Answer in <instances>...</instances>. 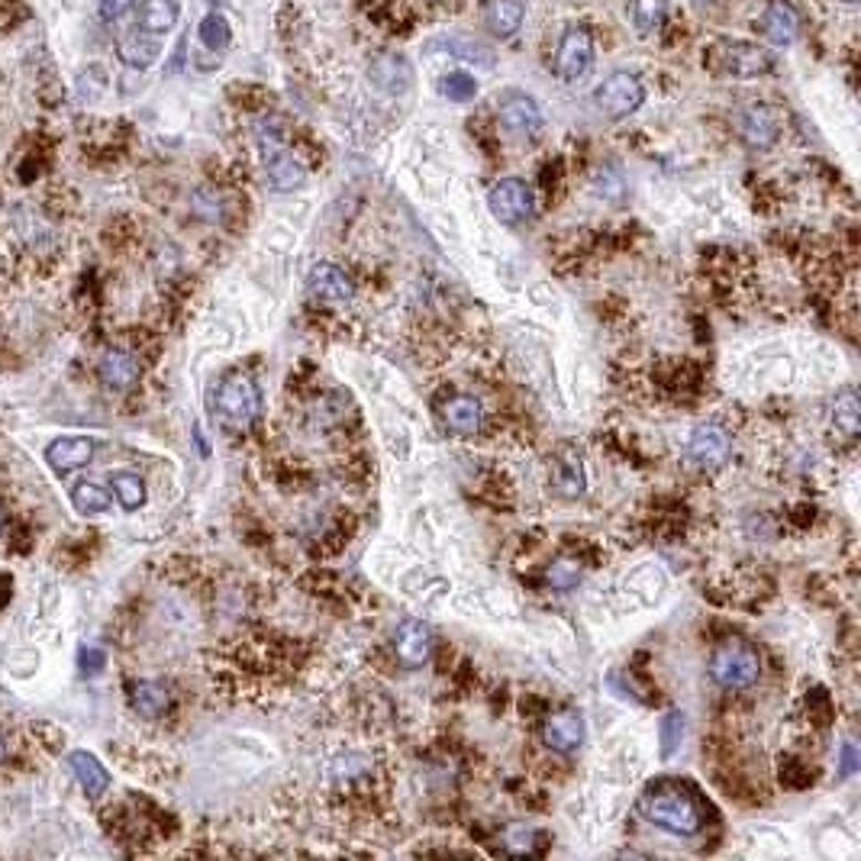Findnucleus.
I'll use <instances>...</instances> for the list:
<instances>
[{"mask_svg":"<svg viewBox=\"0 0 861 861\" xmlns=\"http://www.w3.org/2000/svg\"><path fill=\"white\" fill-rule=\"evenodd\" d=\"M643 817L658 826V829H668L675 836H697L700 826H703V817H700V807L697 800L690 797V790L665 781L658 787H648L643 804H639Z\"/></svg>","mask_w":861,"mask_h":861,"instance_id":"f257e3e1","label":"nucleus"},{"mask_svg":"<svg viewBox=\"0 0 861 861\" xmlns=\"http://www.w3.org/2000/svg\"><path fill=\"white\" fill-rule=\"evenodd\" d=\"M707 65L727 78H762L775 68V58L762 45L745 43V40H720L710 45Z\"/></svg>","mask_w":861,"mask_h":861,"instance_id":"f03ea898","label":"nucleus"},{"mask_svg":"<svg viewBox=\"0 0 861 861\" xmlns=\"http://www.w3.org/2000/svg\"><path fill=\"white\" fill-rule=\"evenodd\" d=\"M710 675L720 688L727 690H742L752 688L762 675V658L758 652L742 643V639H727L723 646L713 652V661H710Z\"/></svg>","mask_w":861,"mask_h":861,"instance_id":"7ed1b4c3","label":"nucleus"},{"mask_svg":"<svg viewBox=\"0 0 861 861\" xmlns=\"http://www.w3.org/2000/svg\"><path fill=\"white\" fill-rule=\"evenodd\" d=\"M216 407L219 417L229 427H249L259 417V388L249 375L233 372L229 378H223V385L216 390Z\"/></svg>","mask_w":861,"mask_h":861,"instance_id":"20e7f679","label":"nucleus"},{"mask_svg":"<svg viewBox=\"0 0 861 861\" xmlns=\"http://www.w3.org/2000/svg\"><path fill=\"white\" fill-rule=\"evenodd\" d=\"M643 100H646V87H643V82H639L636 75H629V72L610 75V78L594 90L598 110L606 114L610 120H623V117L636 114V110L643 107Z\"/></svg>","mask_w":861,"mask_h":861,"instance_id":"39448f33","label":"nucleus"},{"mask_svg":"<svg viewBox=\"0 0 861 861\" xmlns=\"http://www.w3.org/2000/svg\"><path fill=\"white\" fill-rule=\"evenodd\" d=\"M594 65V40L584 26H568L556 52V72L561 82H578Z\"/></svg>","mask_w":861,"mask_h":861,"instance_id":"423d86ee","label":"nucleus"},{"mask_svg":"<svg viewBox=\"0 0 861 861\" xmlns=\"http://www.w3.org/2000/svg\"><path fill=\"white\" fill-rule=\"evenodd\" d=\"M487 207H491V214L497 216L501 223L517 226V223L529 219V214H532V191H529V184L519 181V177H504V181H497V184L491 187Z\"/></svg>","mask_w":861,"mask_h":861,"instance_id":"0eeeda50","label":"nucleus"},{"mask_svg":"<svg viewBox=\"0 0 861 861\" xmlns=\"http://www.w3.org/2000/svg\"><path fill=\"white\" fill-rule=\"evenodd\" d=\"M501 127L517 136V139H529L536 136L539 127H542V114H539V104L526 94H507L501 100Z\"/></svg>","mask_w":861,"mask_h":861,"instance_id":"6e6552de","label":"nucleus"},{"mask_svg":"<svg viewBox=\"0 0 861 861\" xmlns=\"http://www.w3.org/2000/svg\"><path fill=\"white\" fill-rule=\"evenodd\" d=\"M394 648H397V658L400 665L407 668H420L423 661H430L432 652V629L420 620H403L397 636H394Z\"/></svg>","mask_w":861,"mask_h":861,"instance_id":"1a4fd4ad","label":"nucleus"},{"mask_svg":"<svg viewBox=\"0 0 861 861\" xmlns=\"http://www.w3.org/2000/svg\"><path fill=\"white\" fill-rule=\"evenodd\" d=\"M90 459H94V442L85 439V435H62V439H55L45 449L49 469L58 474L78 472V469H85Z\"/></svg>","mask_w":861,"mask_h":861,"instance_id":"9d476101","label":"nucleus"},{"mask_svg":"<svg viewBox=\"0 0 861 861\" xmlns=\"http://www.w3.org/2000/svg\"><path fill=\"white\" fill-rule=\"evenodd\" d=\"M742 139L752 149H772L781 139V114L768 104H755L742 117Z\"/></svg>","mask_w":861,"mask_h":861,"instance_id":"9b49d317","label":"nucleus"},{"mask_svg":"<svg viewBox=\"0 0 861 861\" xmlns=\"http://www.w3.org/2000/svg\"><path fill=\"white\" fill-rule=\"evenodd\" d=\"M542 739L552 752H574L581 742H584V717L578 710H561V713H552L542 727Z\"/></svg>","mask_w":861,"mask_h":861,"instance_id":"f8f14e48","label":"nucleus"},{"mask_svg":"<svg viewBox=\"0 0 861 861\" xmlns=\"http://www.w3.org/2000/svg\"><path fill=\"white\" fill-rule=\"evenodd\" d=\"M690 459L700 465V469H717L727 462L730 455V435L720 430L717 423H703L697 427L693 435H690Z\"/></svg>","mask_w":861,"mask_h":861,"instance_id":"ddd939ff","label":"nucleus"},{"mask_svg":"<svg viewBox=\"0 0 861 861\" xmlns=\"http://www.w3.org/2000/svg\"><path fill=\"white\" fill-rule=\"evenodd\" d=\"M372 82L385 94H403L407 87L413 85V68L403 55L385 52L372 62Z\"/></svg>","mask_w":861,"mask_h":861,"instance_id":"4468645a","label":"nucleus"},{"mask_svg":"<svg viewBox=\"0 0 861 861\" xmlns=\"http://www.w3.org/2000/svg\"><path fill=\"white\" fill-rule=\"evenodd\" d=\"M68 768H72V775L78 777V784H82V790H85L90 800H100L104 794H107V787H110V772L90 755L85 749H78V752H72L68 755Z\"/></svg>","mask_w":861,"mask_h":861,"instance_id":"2eb2a0df","label":"nucleus"},{"mask_svg":"<svg viewBox=\"0 0 861 861\" xmlns=\"http://www.w3.org/2000/svg\"><path fill=\"white\" fill-rule=\"evenodd\" d=\"M310 291H313L320 301L333 303H348L352 301V294H355V288H352V281L345 278V271H340L336 265H326V261L310 271Z\"/></svg>","mask_w":861,"mask_h":861,"instance_id":"dca6fc26","label":"nucleus"},{"mask_svg":"<svg viewBox=\"0 0 861 861\" xmlns=\"http://www.w3.org/2000/svg\"><path fill=\"white\" fill-rule=\"evenodd\" d=\"M100 378L104 385L114 390H127L136 385L139 378V362L136 355L127 352V348H107L104 358H100Z\"/></svg>","mask_w":861,"mask_h":861,"instance_id":"f3484780","label":"nucleus"},{"mask_svg":"<svg viewBox=\"0 0 861 861\" xmlns=\"http://www.w3.org/2000/svg\"><path fill=\"white\" fill-rule=\"evenodd\" d=\"M523 17H526L523 0H487L484 3V20H487L491 33L501 36V40L517 33L519 26H523Z\"/></svg>","mask_w":861,"mask_h":861,"instance_id":"a211bd4d","label":"nucleus"},{"mask_svg":"<svg viewBox=\"0 0 861 861\" xmlns=\"http://www.w3.org/2000/svg\"><path fill=\"white\" fill-rule=\"evenodd\" d=\"M265 172H268V181L275 191H294L306 181V169L301 162L288 152V149H278L275 155L265 159Z\"/></svg>","mask_w":861,"mask_h":861,"instance_id":"6ab92c4d","label":"nucleus"},{"mask_svg":"<svg viewBox=\"0 0 861 861\" xmlns=\"http://www.w3.org/2000/svg\"><path fill=\"white\" fill-rule=\"evenodd\" d=\"M765 36L775 45H790L797 40V13L784 3V0H772L765 10Z\"/></svg>","mask_w":861,"mask_h":861,"instance_id":"aec40b11","label":"nucleus"},{"mask_svg":"<svg viewBox=\"0 0 861 861\" xmlns=\"http://www.w3.org/2000/svg\"><path fill=\"white\" fill-rule=\"evenodd\" d=\"M445 423H449V430L472 435L484 423V410L474 397H455L445 403Z\"/></svg>","mask_w":861,"mask_h":861,"instance_id":"412c9836","label":"nucleus"},{"mask_svg":"<svg viewBox=\"0 0 861 861\" xmlns=\"http://www.w3.org/2000/svg\"><path fill=\"white\" fill-rule=\"evenodd\" d=\"M177 0H146L139 10V26L146 33H169L177 23Z\"/></svg>","mask_w":861,"mask_h":861,"instance_id":"4be33fe9","label":"nucleus"},{"mask_svg":"<svg viewBox=\"0 0 861 861\" xmlns=\"http://www.w3.org/2000/svg\"><path fill=\"white\" fill-rule=\"evenodd\" d=\"M132 707L142 717H162L169 710V690L155 681H139L132 688Z\"/></svg>","mask_w":861,"mask_h":861,"instance_id":"5701e85b","label":"nucleus"},{"mask_svg":"<svg viewBox=\"0 0 861 861\" xmlns=\"http://www.w3.org/2000/svg\"><path fill=\"white\" fill-rule=\"evenodd\" d=\"M72 501H75V510L85 514V517H97V514H104L110 507V494L100 484H90V481H82L72 491Z\"/></svg>","mask_w":861,"mask_h":861,"instance_id":"b1692460","label":"nucleus"},{"mask_svg":"<svg viewBox=\"0 0 861 861\" xmlns=\"http://www.w3.org/2000/svg\"><path fill=\"white\" fill-rule=\"evenodd\" d=\"M629 13H633V23H636L639 33H655L665 23L668 0H633Z\"/></svg>","mask_w":861,"mask_h":861,"instance_id":"393cba45","label":"nucleus"},{"mask_svg":"<svg viewBox=\"0 0 861 861\" xmlns=\"http://www.w3.org/2000/svg\"><path fill=\"white\" fill-rule=\"evenodd\" d=\"M110 487H114L117 501H120L127 510H139V507L146 504V484L139 481V474H114V477H110Z\"/></svg>","mask_w":861,"mask_h":861,"instance_id":"a878e982","label":"nucleus"},{"mask_svg":"<svg viewBox=\"0 0 861 861\" xmlns=\"http://www.w3.org/2000/svg\"><path fill=\"white\" fill-rule=\"evenodd\" d=\"M120 55H123V62L132 65V68H149V65L159 58V43L149 40V36H130V40H123V45H120Z\"/></svg>","mask_w":861,"mask_h":861,"instance_id":"bb28decb","label":"nucleus"},{"mask_svg":"<svg viewBox=\"0 0 861 861\" xmlns=\"http://www.w3.org/2000/svg\"><path fill=\"white\" fill-rule=\"evenodd\" d=\"M197 36H201V43L207 45L211 52H223L229 40H233V33H229V23H226V17L223 13H207L204 20H201V30H197Z\"/></svg>","mask_w":861,"mask_h":861,"instance_id":"cd10ccee","label":"nucleus"},{"mask_svg":"<svg viewBox=\"0 0 861 861\" xmlns=\"http://www.w3.org/2000/svg\"><path fill=\"white\" fill-rule=\"evenodd\" d=\"M559 491L564 497H578L584 491V469L574 452H564L559 459Z\"/></svg>","mask_w":861,"mask_h":861,"instance_id":"c85d7f7f","label":"nucleus"},{"mask_svg":"<svg viewBox=\"0 0 861 861\" xmlns=\"http://www.w3.org/2000/svg\"><path fill=\"white\" fill-rule=\"evenodd\" d=\"M832 420H836V427L846 432V435H855L859 432V400H855V394H842V397H836V407H832Z\"/></svg>","mask_w":861,"mask_h":861,"instance_id":"c756f323","label":"nucleus"},{"mask_svg":"<svg viewBox=\"0 0 861 861\" xmlns=\"http://www.w3.org/2000/svg\"><path fill=\"white\" fill-rule=\"evenodd\" d=\"M439 90H442L449 100L465 104V100H472L474 94H477V82H474L472 75H465V72H452V75H445V78L439 82Z\"/></svg>","mask_w":861,"mask_h":861,"instance_id":"7c9ffc66","label":"nucleus"},{"mask_svg":"<svg viewBox=\"0 0 861 861\" xmlns=\"http://www.w3.org/2000/svg\"><path fill=\"white\" fill-rule=\"evenodd\" d=\"M681 730H685V717L678 710H671L661 720V758H671L675 749L681 745Z\"/></svg>","mask_w":861,"mask_h":861,"instance_id":"2f4dec72","label":"nucleus"},{"mask_svg":"<svg viewBox=\"0 0 861 861\" xmlns=\"http://www.w3.org/2000/svg\"><path fill=\"white\" fill-rule=\"evenodd\" d=\"M504 842H507V849H510L514 855H526V852H532L536 832H532L529 826H510L507 836H504Z\"/></svg>","mask_w":861,"mask_h":861,"instance_id":"473e14b6","label":"nucleus"},{"mask_svg":"<svg viewBox=\"0 0 861 861\" xmlns=\"http://www.w3.org/2000/svg\"><path fill=\"white\" fill-rule=\"evenodd\" d=\"M104 665H107V655H104L100 648L97 646L82 648V655H78V671H82V675L94 678V675L104 671Z\"/></svg>","mask_w":861,"mask_h":861,"instance_id":"72a5a7b5","label":"nucleus"},{"mask_svg":"<svg viewBox=\"0 0 861 861\" xmlns=\"http://www.w3.org/2000/svg\"><path fill=\"white\" fill-rule=\"evenodd\" d=\"M549 581H552V588H574L578 584V568L568 564V561H559V564H552Z\"/></svg>","mask_w":861,"mask_h":861,"instance_id":"f704fd0d","label":"nucleus"},{"mask_svg":"<svg viewBox=\"0 0 861 861\" xmlns=\"http://www.w3.org/2000/svg\"><path fill=\"white\" fill-rule=\"evenodd\" d=\"M136 0H100V17L104 20H117L130 10Z\"/></svg>","mask_w":861,"mask_h":861,"instance_id":"c9c22d12","label":"nucleus"},{"mask_svg":"<svg viewBox=\"0 0 861 861\" xmlns=\"http://www.w3.org/2000/svg\"><path fill=\"white\" fill-rule=\"evenodd\" d=\"M855 768H859V758H855V745H846L842 749V775H855Z\"/></svg>","mask_w":861,"mask_h":861,"instance_id":"e433bc0d","label":"nucleus"},{"mask_svg":"<svg viewBox=\"0 0 861 861\" xmlns=\"http://www.w3.org/2000/svg\"><path fill=\"white\" fill-rule=\"evenodd\" d=\"M0 758H3V739H0Z\"/></svg>","mask_w":861,"mask_h":861,"instance_id":"4c0bfd02","label":"nucleus"},{"mask_svg":"<svg viewBox=\"0 0 861 861\" xmlns=\"http://www.w3.org/2000/svg\"><path fill=\"white\" fill-rule=\"evenodd\" d=\"M0 532H3V514H0Z\"/></svg>","mask_w":861,"mask_h":861,"instance_id":"58836bf2","label":"nucleus"},{"mask_svg":"<svg viewBox=\"0 0 861 861\" xmlns=\"http://www.w3.org/2000/svg\"><path fill=\"white\" fill-rule=\"evenodd\" d=\"M846 3H859V0H846Z\"/></svg>","mask_w":861,"mask_h":861,"instance_id":"ea45409f","label":"nucleus"},{"mask_svg":"<svg viewBox=\"0 0 861 861\" xmlns=\"http://www.w3.org/2000/svg\"><path fill=\"white\" fill-rule=\"evenodd\" d=\"M700 3H713V0H700Z\"/></svg>","mask_w":861,"mask_h":861,"instance_id":"a19ab883","label":"nucleus"},{"mask_svg":"<svg viewBox=\"0 0 861 861\" xmlns=\"http://www.w3.org/2000/svg\"><path fill=\"white\" fill-rule=\"evenodd\" d=\"M214 3H216V0H214Z\"/></svg>","mask_w":861,"mask_h":861,"instance_id":"79ce46f5","label":"nucleus"}]
</instances>
